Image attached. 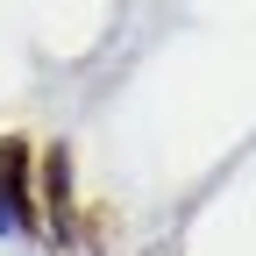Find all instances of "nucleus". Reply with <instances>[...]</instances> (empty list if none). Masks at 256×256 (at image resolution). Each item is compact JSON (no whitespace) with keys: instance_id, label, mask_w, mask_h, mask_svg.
<instances>
[{"instance_id":"obj_1","label":"nucleus","mask_w":256,"mask_h":256,"mask_svg":"<svg viewBox=\"0 0 256 256\" xmlns=\"http://www.w3.org/2000/svg\"><path fill=\"white\" fill-rule=\"evenodd\" d=\"M0 206H8L14 228H43V192L28 185V142L0 136Z\"/></svg>"},{"instance_id":"obj_2","label":"nucleus","mask_w":256,"mask_h":256,"mask_svg":"<svg viewBox=\"0 0 256 256\" xmlns=\"http://www.w3.org/2000/svg\"><path fill=\"white\" fill-rule=\"evenodd\" d=\"M43 228L57 242H72V150L64 142L43 150Z\"/></svg>"},{"instance_id":"obj_3","label":"nucleus","mask_w":256,"mask_h":256,"mask_svg":"<svg viewBox=\"0 0 256 256\" xmlns=\"http://www.w3.org/2000/svg\"><path fill=\"white\" fill-rule=\"evenodd\" d=\"M8 228H14V220H8V206H0V235H8Z\"/></svg>"}]
</instances>
